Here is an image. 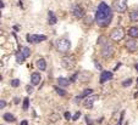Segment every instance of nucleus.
Listing matches in <instances>:
<instances>
[{
	"mask_svg": "<svg viewBox=\"0 0 138 125\" xmlns=\"http://www.w3.org/2000/svg\"><path fill=\"white\" fill-rule=\"evenodd\" d=\"M124 114H125V112H122V113H121V117H120V120H119V123H117V125L122 124V120H124Z\"/></svg>",
	"mask_w": 138,
	"mask_h": 125,
	"instance_id": "obj_33",
	"label": "nucleus"
},
{
	"mask_svg": "<svg viewBox=\"0 0 138 125\" xmlns=\"http://www.w3.org/2000/svg\"><path fill=\"white\" fill-rule=\"evenodd\" d=\"M64 117H65V119H66V120H70V119H72V116H71V113H70V112H65Z\"/></svg>",
	"mask_w": 138,
	"mask_h": 125,
	"instance_id": "obj_29",
	"label": "nucleus"
},
{
	"mask_svg": "<svg viewBox=\"0 0 138 125\" xmlns=\"http://www.w3.org/2000/svg\"><path fill=\"white\" fill-rule=\"evenodd\" d=\"M132 81H133V80H132V78H128L127 80L122 81V86H124V88H127V86H129V85L132 84Z\"/></svg>",
	"mask_w": 138,
	"mask_h": 125,
	"instance_id": "obj_25",
	"label": "nucleus"
},
{
	"mask_svg": "<svg viewBox=\"0 0 138 125\" xmlns=\"http://www.w3.org/2000/svg\"><path fill=\"white\" fill-rule=\"evenodd\" d=\"M114 46H112V44L109 41L104 43V45H103V47H101V56L103 57H105V58H109V57H111L112 56V54H114Z\"/></svg>",
	"mask_w": 138,
	"mask_h": 125,
	"instance_id": "obj_4",
	"label": "nucleus"
},
{
	"mask_svg": "<svg viewBox=\"0 0 138 125\" xmlns=\"http://www.w3.org/2000/svg\"><path fill=\"white\" fill-rule=\"evenodd\" d=\"M28 108H29V98L25 97V100L22 102V109L23 111H28Z\"/></svg>",
	"mask_w": 138,
	"mask_h": 125,
	"instance_id": "obj_22",
	"label": "nucleus"
},
{
	"mask_svg": "<svg viewBox=\"0 0 138 125\" xmlns=\"http://www.w3.org/2000/svg\"><path fill=\"white\" fill-rule=\"evenodd\" d=\"M125 29L122 27H116L110 32V38L115 41H120L125 38Z\"/></svg>",
	"mask_w": 138,
	"mask_h": 125,
	"instance_id": "obj_3",
	"label": "nucleus"
},
{
	"mask_svg": "<svg viewBox=\"0 0 138 125\" xmlns=\"http://www.w3.org/2000/svg\"><path fill=\"white\" fill-rule=\"evenodd\" d=\"M94 65H95V68H97V69L101 70V66H100V65H99V63H98L97 61H94Z\"/></svg>",
	"mask_w": 138,
	"mask_h": 125,
	"instance_id": "obj_34",
	"label": "nucleus"
},
{
	"mask_svg": "<svg viewBox=\"0 0 138 125\" xmlns=\"http://www.w3.org/2000/svg\"><path fill=\"white\" fill-rule=\"evenodd\" d=\"M134 68H136V70L138 72V63H136V65H134Z\"/></svg>",
	"mask_w": 138,
	"mask_h": 125,
	"instance_id": "obj_37",
	"label": "nucleus"
},
{
	"mask_svg": "<svg viewBox=\"0 0 138 125\" xmlns=\"http://www.w3.org/2000/svg\"><path fill=\"white\" fill-rule=\"evenodd\" d=\"M91 78H92V73H91V72L83 70V72L77 73V79H79L81 81H88Z\"/></svg>",
	"mask_w": 138,
	"mask_h": 125,
	"instance_id": "obj_13",
	"label": "nucleus"
},
{
	"mask_svg": "<svg viewBox=\"0 0 138 125\" xmlns=\"http://www.w3.org/2000/svg\"><path fill=\"white\" fill-rule=\"evenodd\" d=\"M71 14L74 15L76 18H82L83 16H84V11L83 9L77 4H74L71 6Z\"/></svg>",
	"mask_w": 138,
	"mask_h": 125,
	"instance_id": "obj_9",
	"label": "nucleus"
},
{
	"mask_svg": "<svg viewBox=\"0 0 138 125\" xmlns=\"http://www.w3.org/2000/svg\"><path fill=\"white\" fill-rule=\"evenodd\" d=\"M112 79V73L111 72H109V70H103L100 73V84H104L106 83V81H109V80H111Z\"/></svg>",
	"mask_w": 138,
	"mask_h": 125,
	"instance_id": "obj_11",
	"label": "nucleus"
},
{
	"mask_svg": "<svg viewBox=\"0 0 138 125\" xmlns=\"http://www.w3.org/2000/svg\"><path fill=\"white\" fill-rule=\"evenodd\" d=\"M46 39H48L46 35H43V34H28L27 35V41L32 43V44H39Z\"/></svg>",
	"mask_w": 138,
	"mask_h": 125,
	"instance_id": "obj_6",
	"label": "nucleus"
},
{
	"mask_svg": "<svg viewBox=\"0 0 138 125\" xmlns=\"http://www.w3.org/2000/svg\"><path fill=\"white\" fill-rule=\"evenodd\" d=\"M48 23L50 26H54V24L58 23V18L56 16L53 14V11H48Z\"/></svg>",
	"mask_w": 138,
	"mask_h": 125,
	"instance_id": "obj_16",
	"label": "nucleus"
},
{
	"mask_svg": "<svg viewBox=\"0 0 138 125\" xmlns=\"http://www.w3.org/2000/svg\"><path fill=\"white\" fill-rule=\"evenodd\" d=\"M40 81H42V75L38 72H33L32 74H31V85L37 86Z\"/></svg>",
	"mask_w": 138,
	"mask_h": 125,
	"instance_id": "obj_12",
	"label": "nucleus"
},
{
	"mask_svg": "<svg viewBox=\"0 0 138 125\" xmlns=\"http://www.w3.org/2000/svg\"><path fill=\"white\" fill-rule=\"evenodd\" d=\"M98 98H99L98 95H91V96H88V97H86L83 100V106L86 107L87 109H91V108H93V105L95 103V101H97Z\"/></svg>",
	"mask_w": 138,
	"mask_h": 125,
	"instance_id": "obj_8",
	"label": "nucleus"
},
{
	"mask_svg": "<svg viewBox=\"0 0 138 125\" xmlns=\"http://www.w3.org/2000/svg\"><path fill=\"white\" fill-rule=\"evenodd\" d=\"M79 117H81V112H76L74 116H72V120L76 121V120H77V119L79 118Z\"/></svg>",
	"mask_w": 138,
	"mask_h": 125,
	"instance_id": "obj_28",
	"label": "nucleus"
},
{
	"mask_svg": "<svg viewBox=\"0 0 138 125\" xmlns=\"http://www.w3.org/2000/svg\"><path fill=\"white\" fill-rule=\"evenodd\" d=\"M129 18H131V21H133V22H138V11L137 10H133V11L129 12Z\"/></svg>",
	"mask_w": 138,
	"mask_h": 125,
	"instance_id": "obj_20",
	"label": "nucleus"
},
{
	"mask_svg": "<svg viewBox=\"0 0 138 125\" xmlns=\"http://www.w3.org/2000/svg\"><path fill=\"white\" fill-rule=\"evenodd\" d=\"M25 60H26V57L22 55V52H21V50L16 51V61H17V63H23L25 62Z\"/></svg>",
	"mask_w": 138,
	"mask_h": 125,
	"instance_id": "obj_19",
	"label": "nucleus"
},
{
	"mask_svg": "<svg viewBox=\"0 0 138 125\" xmlns=\"http://www.w3.org/2000/svg\"><path fill=\"white\" fill-rule=\"evenodd\" d=\"M84 119H86V123H87V125H93V120H91L88 116L84 117Z\"/></svg>",
	"mask_w": 138,
	"mask_h": 125,
	"instance_id": "obj_31",
	"label": "nucleus"
},
{
	"mask_svg": "<svg viewBox=\"0 0 138 125\" xmlns=\"http://www.w3.org/2000/svg\"><path fill=\"white\" fill-rule=\"evenodd\" d=\"M93 93V89H86V90H83V92H82V98H86L88 97V96H91Z\"/></svg>",
	"mask_w": 138,
	"mask_h": 125,
	"instance_id": "obj_23",
	"label": "nucleus"
},
{
	"mask_svg": "<svg viewBox=\"0 0 138 125\" xmlns=\"http://www.w3.org/2000/svg\"><path fill=\"white\" fill-rule=\"evenodd\" d=\"M6 106V101L5 100H0V109H4Z\"/></svg>",
	"mask_w": 138,
	"mask_h": 125,
	"instance_id": "obj_30",
	"label": "nucleus"
},
{
	"mask_svg": "<svg viewBox=\"0 0 138 125\" xmlns=\"http://www.w3.org/2000/svg\"><path fill=\"white\" fill-rule=\"evenodd\" d=\"M26 90H27L28 93H32L33 92V85H28V86H26Z\"/></svg>",
	"mask_w": 138,
	"mask_h": 125,
	"instance_id": "obj_32",
	"label": "nucleus"
},
{
	"mask_svg": "<svg viewBox=\"0 0 138 125\" xmlns=\"http://www.w3.org/2000/svg\"><path fill=\"white\" fill-rule=\"evenodd\" d=\"M59 119L60 118H59V116H58L56 113H54V114H51L50 116V121H54V123H55V121H58Z\"/></svg>",
	"mask_w": 138,
	"mask_h": 125,
	"instance_id": "obj_26",
	"label": "nucleus"
},
{
	"mask_svg": "<svg viewBox=\"0 0 138 125\" xmlns=\"http://www.w3.org/2000/svg\"><path fill=\"white\" fill-rule=\"evenodd\" d=\"M112 17H114V14H112L111 7L106 3L101 1L100 4L98 5L97 14H95V22H97V24L99 27H108L111 23Z\"/></svg>",
	"mask_w": 138,
	"mask_h": 125,
	"instance_id": "obj_1",
	"label": "nucleus"
},
{
	"mask_svg": "<svg viewBox=\"0 0 138 125\" xmlns=\"http://www.w3.org/2000/svg\"><path fill=\"white\" fill-rule=\"evenodd\" d=\"M3 119H5V121H9V123H14L16 120L15 116L11 114V113H5L4 116H3Z\"/></svg>",
	"mask_w": 138,
	"mask_h": 125,
	"instance_id": "obj_18",
	"label": "nucleus"
},
{
	"mask_svg": "<svg viewBox=\"0 0 138 125\" xmlns=\"http://www.w3.org/2000/svg\"><path fill=\"white\" fill-rule=\"evenodd\" d=\"M21 52H22V55L26 57V58H28L29 56H31V50H29V47H22L21 49Z\"/></svg>",
	"mask_w": 138,
	"mask_h": 125,
	"instance_id": "obj_24",
	"label": "nucleus"
},
{
	"mask_svg": "<svg viewBox=\"0 0 138 125\" xmlns=\"http://www.w3.org/2000/svg\"><path fill=\"white\" fill-rule=\"evenodd\" d=\"M61 66L64 67L65 69L71 70L75 67V60L72 56H64L61 58Z\"/></svg>",
	"mask_w": 138,
	"mask_h": 125,
	"instance_id": "obj_5",
	"label": "nucleus"
},
{
	"mask_svg": "<svg viewBox=\"0 0 138 125\" xmlns=\"http://www.w3.org/2000/svg\"><path fill=\"white\" fill-rule=\"evenodd\" d=\"M128 35L131 38H133V39H136V38H138V27H131L128 29Z\"/></svg>",
	"mask_w": 138,
	"mask_h": 125,
	"instance_id": "obj_17",
	"label": "nucleus"
},
{
	"mask_svg": "<svg viewBox=\"0 0 138 125\" xmlns=\"http://www.w3.org/2000/svg\"><path fill=\"white\" fill-rule=\"evenodd\" d=\"M14 103H15V105L20 103V98H19V97H15V98H14Z\"/></svg>",
	"mask_w": 138,
	"mask_h": 125,
	"instance_id": "obj_35",
	"label": "nucleus"
},
{
	"mask_svg": "<svg viewBox=\"0 0 138 125\" xmlns=\"http://www.w3.org/2000/svg\"><path fill=\"white\" fill-rule=\"evenodd\" d=\"M125 46H126V49L129 51V52H134V51L137 50V41L136 40H133V38H131L129 40H127L126 41V44H125Z\"/></svg>",
	"mask_w": 138,
	"mask_h": 125,
	"instance_id": "obj_10",
	"label": "nucleus"
},
{
	"mask_svg": "<svg viewBox=\"0 0 138 125\" xmlns=\"http://www.w3.org/2000/svg\"><path fill=\"white\" fill-rule=\"evenodd\" d=\"M36 66H37L38 69L42 70V72L46 70V61L44 60V58H39V60H37V62H36Z\"/></svg>",
	"mask_w": 138,
	"mask_h": 125,
	"instance_id": "obj_14",
	"label": "nucleus"
},
{
	"mask_svg": "<svg viewBox=\"0 0 138 125\" xmlns=\"http://www.w3.org/2000/svg\"><path fill=\"white\" fill-rule=\"evenodd\" d=\"M19 85H20V80H19V79H14V80H11V86L17 88Z\"/></svg>",
	"mask_w": 138,
	"mask_h": 125,
	"instance_id": "obj_27",
	"label": "nucleus"
},
{
	"mask_svg": "<svg viewBox=\"0 0 138 125\" xmlns=\"http://www.w3.org/2000/svg\"><path fill=\"white\" fill-rule=\"evenodd\" d=\"M21 125H28V121L27 120H22L21 121Z\"/></svg>",
	"mask_w": 138,
	"mask_h": 125,
	"instance_id": "obj_36",
	"label": "nucleus"
},
{
	"mask_svg": "<svg viewBox=\"0 0 138 125\" xmlns=\"http://www.w3.org/2000/svg\"><path fill=\"white\" fill-rule=\"evenodd\" d=\"M56 46V50L61 52V54H66V52H69L70 49H71V43H70L69 39H66V38H61L59 39L55 44Z\"/></svg>",
	"mask_w": 138,
	"mask_h": 125,
	"instance_id": "obj_2",
	"label": "nucleus"
},
{
	"mask_svg": "<svg viewBox=\"0 0 138 125\" xmlns=\"http://www.w3.org/2000/svg\"><path fill=\"white\" fill-rule=\"evenodd\" d=\"M114 9L119 14H124L127 10V0H116L115 4H114Z\"/></svg>",
	"mask_w": 138,
	"mask_h": 125,
	"instance_id": "obj_7",
	"label": "nucleus"
},
{
	"mask_svg": "<svg viewBox=\"0 0 138 125\" xmlns=\"http://www.w3.org/2000/svg\"><path fill=\"white\" fill-rule=\"evenodd\" d=\"M58 84H59V86L65 89L71 84V80H69V79H66V78H62V77H59L58 78Z\"/></svg>",
	"mask_w": 138,
	"mask_h": 125,
	"instance_id": "obj_15",
	"label": "nucleus"
},
{
	"mask_svg": "<svg viewBox=\"0 0 138 125\" xmlns=\"http://www.w3.org/2000/svg\"><path fill=\"white\" fill-rule=\"evenodd\" d=\"M54 90L56 91V93L59 95V96H66V91L64 90V88H61V86H54Z\"/></svg>",
	"mask_w": 138,
	"mask_h": 125,
	"instance_id": "obj_21",
	"label": "nucleus"
}]
</instances>
